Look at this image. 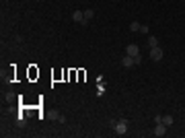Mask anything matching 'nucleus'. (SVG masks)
<instances>
[{
  "mask_svg": "<svg viewBox=\"0 0 185 138\" xmlns=\"http://www.w3.org/2000/svg\"><path fill=\"white\" fill-rule=\"evenodd\" d=\"M150 58L154 60V62H160V60H163V49L158 48V45L150 48Z\"/></svg>",
  "mask_w": 185,
  "mask_h": 138,
  "instance_id": "3",
  "label": "nucleus"
},
{
  "mask_svg": "<svg viewBox=\"0 0 185 138\" xmlns=\"http://www.w3.org/2000/svg\"><path fill=\"white\" fill-rule=\"evenodd\" d=\"M125 54L132 56L134 60H136V66L140 62H142V56H140V49H138V45H134V43H130V45H125Z\"/></svg>",
  "mask_w": 185,
  "mask_h": 138,
  "instance_id": "2",
  "label": "nucleus"
},
{
  "mask_svg": "<svg viewBox=\"0 0 185 138\" xmlns=\"http://www.w3.org/2000/svg\"><path fill=\"white\" fill-rule=\"evenodd\" d=\"M14 99V93H6V101H13Z\"/></svg>",
  "mask_w": 185,
  "mask_h": 138,
  "instance_id": "12",
  "label": "nucleus"
},
{
  "mask_svg": "<svg viewBox=\"0 0 185 138\" xmlns=\"http://www.w3.org/2000/svg\"><path fill=\"white\" fill-rule=\"evenodd\" d=\"M72 21L74 23H84V10H74V13H72Z\"/></svg>",
  "mask_w": 185,
  "mask_h": 138,
  "instance_id": "6",
  "label": "nucleus"
},
{
  "mask_svg": "<svg viewBox=\"0 0 185 138\" xmlns=\"http://www.w3.org/2000/svg\"><path fill=\"white\" fill-rule=\"evenodd\" d=\"M152 132H154V136L160 138V136H164V134H167V126H164V124H156Z\"/></svg>",
  "mask_w": 185,
  "mask_h": 138,
  "instance_id": "5",
  "label": "nucleus"
},
{
  "mask_svg": "<svg viewBox=\"0 0 185 138\" xmlns=\"http://www.w3.org/2000/svg\"><path fill=\"white\" fill-rule=\"evenodd\" d=\"M128 124H130V122H128L125 117H119V120L115 122V126H113V132H115V134H119V136L128 134Z\"/></svg>",
  "mask_w": 185,
  "mask_h": 138,
  "instance_id": "1",
  "label": "nucleus"
},
{
  "mask_svg": "<svg viewBox=\"0 0 185 138\" xmlns=\"http://www.w3.org/2000/svg\"><path fill=\"white\" fill-rule=\"evenodd\" d=\"M91 19H95V10H93V8H87V10H84V23H82V25H87Z\"/></svg>",
  "mask_w": 185,
  "mask_h": 138,
  "instance_id": "7",
  "label": "nucleus"
},
{
  "mask_svg": "<svg viewBox=\"0 0 185 138\" xmlns=\"http://www.w3.org/2000/svg\"><path fill=\"white\" fill-rule=\"evenodd\" d=\"M173 122H175V120H173V116H163V124L167 126V128H169V126H173Z\"/></svg>",
  "mask_w": 185,
  "mask_h": 138,
  "instance_id": "8",
  "label": "nucleus"
},
{
  "mask_svg": "<svg viewBox=\"0 0 185 138\" xmlns=\"http://www.w3.org/2000/svg\"><path fill=\"white\" fill-rule=\"evenodd\" d=\"M148 45H150V48H154V45H158V39H156V37H154V35H150V37H148Z\"/></svg>",
  "mask_w": 185,
  "mask_h": 138,
  "instance_id": "9",
  "label": "nucleus"
},
{
  "mask_svg": "<svg viewBox=\"0 0 185 138\" xmlns=\"http://www.w3.org/2000/svg\"><path fill=\"white\" fill-rule=\"evenodd\" d=\"M140 27H142V25H140V23H136V21H134V23H132V25H130V31H134V33H136V31H140Z\"/></svg>",
  "mask_w": 185,
  "mask_h": 138,
  "instance_id": "10",
  "label": "nucleus"
},
{
  "mask_svg": "<svg viewBox=\"0 0 185 138\" xmlns=\"http://www.w3.org/2000/svg\"><path fill=\"white\" fill-rule=\"evenodd\" d=\"M154 124H163V116H154Z\"/></svg>",
  "mask_w": 185,
  "mask_h": 138,
  "instance_id": "11",
  "label": "nucleus"
},
{
  "mask_svg": "<svg viewBox=\"0 0 185 138\" xmlns=\"http://www.w3.org/2000/svg\"><path fill=\"white\" fill-rule=\"evenodd\" d=\"M121 66L123 68H134V66H136V60H134V58H132V56H123L121 58Z\"/></svg>",
  "mask_w": 185,
  "mask_h": 138,
  "instance_id": "4",
  "label": "nucleus"
}]
</instances>
